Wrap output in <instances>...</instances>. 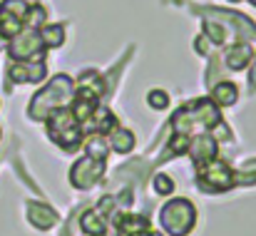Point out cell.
I'll use <instances>...</instances> for the list:
<instances>
[{"instance_id": "obj_13", "label": "cell", "mask_w": 256, "mask_h": 236, "mask_svg": "<svg viewBox=\"0 0 256 236\" xmlns=\"http://www.w3.org/2000/svg\"><path fill=\"white\" fill-rule=\"evenodd\" d=\"M236 102V87L232 82H222L214 87V104H222V107H229Z\"/></svg>"}, {"instance_id": "obj_24", "label": "cell", "mask_w": 256, "mask_h": 236, "mask_svg": "<svg viewBox=\"0 0 256 236\" xmlns=\"http://www.w3.org/2000/svg\"><path fill=\"white\" fill-rule=\"evenodd\" d=\"M60 236H70V226H65V229H62V234Z\"/></svg>"}, {"instance_id": "obj_3", "label": "cell", "mask_w": 256, "mask_h": 236, "mask_svg": "<svg viewBox=\"0 0 256 236\" xmlns=\"http://www.w3.org/2000/svg\"><path fill=\"white\" fill-rule=\"evenodd\" d=\"M48 134L52 137L55 144H60L68 152H75L82 144V124L68 107H62L48 117Z\"/></svg>"}, {"instance_id": "obj_14", "label": "cell", "mask_w": 256, "mask_h": 236, "mask_svg": "<svg viewBox=\"0 0 256 236\" xmlns=\"http://www.w3.org/2000/svg\"><path fill=\"white\" fill-rule=\"evenodd\" d=\"M134 147V134L130 130H114L112 132V150L120 154H127Z\"/></svg>"}, {"instance_id": "obj_20", "label": "cell", "mask_w": 256, "mask_h": 236, "mask_svg": "<svg viewBox=\"0 0 256 236\" xmlns=\"http://www.w3.org/2000/svg\"><path fill=\"white\" fill-rule=\"evenodd\" d=\"M45 20V10H42V5H35V8H28V15H25V22L30 25V28H35V25H40Z\"/></svg>"}, {"instance_id": "obj_10", "label": "cell", "mask_w": 256, "mask_h": 236, "mask_svg": "<svg viewBox=\"0 0 256 236\" xmlns=\"http://www.w3.org/2000/svg\"><path fill=\"white\" fill-rule=\"evenodd\" d=\"M189 154H192L196 166H199V164H206V162H212V159L216 157V142H214L212 137L202 134V137H196V140L189 144Z\"/></svg>"}, {"instance_id": "obj_23", "label": "cell", "mask_w": 256, "mask_h": 236, "mask_svg": "<svg viewBox=\"0 0 256 236\" xmlns=\"http://www.w3.org/2000/svg\"><path fill=\"white\" fill-rule=\"evenodd\" d=\"M5 40H8V38H5V35H2V32H0V50H2V48H5Z\"/></svg>"}, {"instance_id": "obj_5", "label": "cell", "mask_w": 256, "mask_h": 236, "mask_svg": "<svg viewBox=\"0 0 256 236\" xmlns=\"http://www.w3.org/2000/svg\"><path fill=\"white\" fill-rule=\"evenodd\" d=\"M196 184L204 189V192H226L234 186V172L229 169L226 162H219V159H212L206 164H199L196 166Z\"/></svg>"}, {"instance_id": "obj_4", "label": "cell", "mask_w": 256, "mask_h": 236, "mask_svg": "<svg viewBox=\"0 0 256 236\" xmlns=\"http://www.w3.org/2000/svg\"><path fill=\"white\" fill-rule=\"evenodd\" d=\"M194 222H196V212L186 199H172L162 209V226L172 236H186L194 229Z\"/></svg>"}, {"instance_id": "obj_19", "label": "cell", "mask_w": 256, "mask_h": 236, "mask_svg": "<svg viewBox=\"0 0 256 236\" xmlns=\"http://www.w3.org/2000/svg\"><path fill=\"white\" fill-rule=\"evenodd\" d=\"M147 102H150V107H154V110H164V107L170 104V97H167V92H162V90H152L150 97H147Z\"/></svg>"}, {"instance_id": "obj_12", "label": "cell", "mask_w": 256, "mask_h": 236, "mask_svg": "<svg viewBox=\"0 0 256 236\" xmlns=\"http://www.w3.org/2000/svg\"><path fill=\"white\" fill-rule=\"evenodd\" d=\"M252 60V48L249 45H234L229 52H226V65L232 70H244Z\"/></svg>"}, {"instance_id": "obj_16", "label": "cell", "mask_w": 256, "mask_h": 236, "mask_svg": "<svg viewBox=\"0 0 256 236\" xmlns=\"http://www.w3.org/2000/svg\"><path fill=\"white\" fill-rule=\"evenodd\" d=\"M40 38L48 48H60L65 42V30H62V25H45L40 30Z\"/></svg>"}, {"instance_id": "obj_22", "label": "cell", "mask_w": 256, "mask_h": 236, "mask_svg": "<svg viewBox=\"0 0 256 236\" xmlns=\"http://www.w3.org/2000/svg\"><path fill=\"white\" fill-rule=\"evenodd\" d=\"M249 84H252V90H256V62L252 68V72H249Z\"/></svg>"}, {"instance_id": "obj_6", "label": "cell", "mask_w": 256, "mask_h": 236, "mask_svg": "<svg viewBox=\"0 0 256 236\" xmlns=\"http://www.w3.org/2000/svg\"><path fill=\"white\" fill-rule=\"evenodd\" d=\"M42 50H45V42L40 38V32L32 28V30H25V32H18L8 48L10 58L18 60V62H25V60H40L42 58Z\"/></svg>"}, {"instance_id": "obj_11", "label": "cell", "mask_w": 256, "mask_h": 236, "mask_svg": "<svg viewBox=\"0 0 256 236\" xmlns=\"http://www.w3.org/2000/svg\"><path fill=\"white\" fill-rule=\"evenodd\" d=\"M28 216H30V224L38 226V229H50V226H55V222H58V214H55L50 206L38 204V202H30V204H28Z\"/></svg>"}, {"instance_id": "obj_1", "label": "cell", "mask_w": 256, "mask_h": 236, "mask_svg": "<svg viewBox=\"0 0 256 236\" xmlns=\"http://www.w3.org/2000/svg\"><path fill=\"white\" fill-rule=\"evenodd\" d=\"M222 124V114L216 110V104L206 97L202 100H194L189 104H184L174 117H172V130L174 134H182L186 140H192L194 134L199 132H206V130H214Z\"/></svg>"}, {"instance_id": "obj_9", "label": "cell", "mask_w": 256, "mask_h": 236, "mask_svg": "<svg viewBox=\"0 0 256 236\" xmlns=\"http://www.w3.org/2000/svg\"><path fill=\"white\" fill-rule=\"evenodd\" d=\"M45 62H40V60H25V62H15L12 68H10V80H15V82H40V80L45 78Z\"/></svg>"}, {"instance_id": "obj_8", "label": "cell", "mask_w": 256, "mask_h": 236, "mask_svg": "<svg viewBox=\"0 0 256 236\" xmlns=\"http://www.w3.org/2000/svg\"><path fill=\"white\" fill-rule=\"evenodd\" d=\"M102 174H104V159L82 157L75 162V166L70 172V182L78 189H90L102 179Z\"/></svg>"}, {"instance_id": "obj_17", "label": "cell", "mask_w": 256, "mask_h": 236, "mask_svg": "<svg viewBox=\"0 0 256 236\" xmlns=\"http://www.w3.org/2000/svg\"><path fill=\"white\" fill-rule=\"evenodd\" d=\"M204 30H206V35L212 38V42H214V45H222V42L226 40L224 28H222V25H216V22H212V20H204Z\"/></svg>"}, {"instance_id": "obj_2", "label": "cell", "mask_w": 256, "mask_h": 236, "mask_svg": "<svg viewBox=\"0 0 256 236\" xmlns=\"http://www.w3.org/2000/svg\"><path fill=\"white\" fill-rule=\"evenodd\" d=\"M72 97H75V84H72V80L68 78V75H58L45 90H40V92L32 97V102H30V107H28V114H30L32 120H48L52 112L68 107V104L72 102Z\"/></svg>"}, {"instance_id": "obj_26", "label": "cell", "mask_w": 256, "mask_h": 236, "mask_svg": "<svg viewBox=\"0 0 256 236\" xmlns=\"http://www.w3.org/2000/svg\"><path fill=\"white\" fill-rule=\"evenodd\" d=\"M87 236H92V234H87ZM100 236H104V234H100Z\"/></svg>"}, {"instance_id": "obj_7", "label": "cell", "mask_w": 256, "mask_h": 236, "mask_svg": "<svg viewBox=\"0 0 256 236\" xmlns=\"http://www.w3.org/2000/svg\"><path fill=\"white\" fill-rule=\"evenodd\" d=\"M25 15H28L25 0H5L0 5V32L5 38H15L18 32H22Z\"/></svg>"}, {"instance_id": "obj_18", "label": "cell", "mask_w": 256, "mask_h": 236, "mask_svg": "<svg viewBox=\"0 0 256 236\" xmlns=\"http://www.w3.org/2000/svg\"><path fill=\"white\" fill-rule=\"evenodd\" d=\"M87 157L104 159V157H107V144H104L100 137H92V140L87 142Z\"/></svg>"}, {"instance_id": "obj_15", "label": "cell", "mask_w": 256, "mask_h": 236, "mask_svg": "<svg viewBox=\"0 0 256 236\" xmlns=\"http://www.w3.org/2000/svg\"><path fill=\"white\" fill-rule=\"evenodd\" d=\"M80 224H82V232L85 234H94V236L104 234V219H102V212L100 209L97 212H87Z\"/></svg>"}, {"instance_id": "obj_21", "label": "cell", "mask_w": 256, "mask_h": 236, "mask_svg": "<svg viewBox=\"0 0 256 236\" xmlns=\"http://www.w3.org/2000/svg\"><path fill=\"white\" fill-rule=\"evenodd\" d=\"M154 189L160 194H172L174 192V182H172L170 176H164V174H157L154 176Z\"/></svg>"}, {"instance_id": "obj_25", "label": "cell", "mask_w": 256, "mask_h": 236, "mask_svg": "<svg viewBox=\"0 0 256 236\" xmlns=\"http://www.w3.org/2000/svg\"><path fill=\"white\" fill-rule=\"evenodd\" d=\"M249 2H254V5H256V0H249Z\"/></svg>"}]
</instances>
